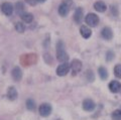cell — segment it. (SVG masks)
<instances>
[{
  "label": "cell",
  "instance_id": "24",
  "mask_svg": "<svg viewBox=\"0 0 121 120\" xmlns=\"http://www.w3.org/2000/svg\"><path fill=\"white\" fill-rule=\"evenodd\" d=\"M88 75H89V77H88L89 81H94V74L91 71H88Z\"/></svg>",
  "mask_w": 121,
  "mask_h": 120
},
{
  "label": "cell",
  "instance_id": "18",
  "mask_svg": "<svg viewBox=\"0 0 121 120\" xmlns=\"http://www.w3.org/2000/svg\"><path fill=\"white\" fill-rule=\"evenodd\" d=\"M15 29H16V31L22 33L25 30V26L22 22H16V23H15Z\"/></svg>",
  "mask_w": 121,
  "mask_h": 120
},
{
  "label": "cell",
  "instance_id": "9",
  "mask_svg": "<svg viewBox=\"0 0 121 120\" xmlns=\"http://www.w3.org/2000/svg\"><path fill=\"white\" fill-rule=\"evenodd\" d=\"M101 36L106 40H110L113 37V31L110 27H104L101 31Z\"/></svg>",
  "mask_w": 121,
  "mask_h": 120
},
{
  "label": "cell",
  "instance_id": "22",
  "mask_svg": "<svg viewBox=\"0 0 121 120\" xmlns=\"http://www.w3.org/2000/svg\"><path fill=\"white\" fill-rule=\"evenodd\" d=\"M112 120H121V110H115L112 113Z\"/></svg>",
  "mask_w": 121,
  "mask_h": 120
},
{
  "label": "cell",
  "instance_id": "6",
  "mask_svg": "<svg viewBox=\"0 0 121 120\" xmlns=\"http://www.w3.org/2000/svg\"><path fill=\"white\" fill-rule=\"evenodd\" d=\"M83 19H84V10H83L82 7H79V8L76 9L74 13V20L77 23H81Z\"/></svg>",
  "mask_w": 121,
  "mask_h": 120
},
{
  "label": "cell",
  "instance_id": "29",
  "mask_svg": "<svg viewBox=\"0 0 121 120\" xmlns=\"http://www.w3.org/2000/svg\"><path fill=\"white\" fill-rule=\"evenodd\" d=\"M59 120H60V119H59Z\"/></svg>",
  "mask_w": 121,
  "mask_h": 120
},
{
  "label": "cell",
  "instance_id": "12",
  "mask_svg": "<svg viewBox=\"0 0 121 120\" xmlns=\"http://www.w3.org/2000/svg\"><path fill=\"white\" fill-rule=\"evenodd\" d=\"M80 32H81V35L84 37V39H89L92 34V31L91 29L88 27L87 25H82L80 27Z\"/></svg>",
  "mask_w": 121,
  "mask_h": 120
},
{
  "label": "cell",
  "instance_id": "2",
  "mask_svg": "<svg viewBox=\"0 0 121 120\" xmlns=\"http://www.w3.org/2000/svg\"><path fill=\"white\" fill-rule=\"evenodd\" d=\"M85 20H86V23L89 26H92V27H96L98 23H99V17H98V15L95 13L87 14L85 17Z\"/></svg>",
  "mask_w": 121,
  "mask_h": 120
},
{
  "label": "cell",
  "instance_id": "20",
  "mask_svg": "<svg viewBox=\"0 0 121 120\" xmlns=\"http://www.w3.org/2000/svg\"><path fill=\"white\" fill-rule=\"evenodd\" d=\"M26 107L28 110H35V102L32 99H28L26 101Z\"/></svg>",
  "mask_w": 121,
  "mask_h": 120
},
{
  "label": "cell",
  "instance_id": "4",
  "mask_svg": "<svg viewBox=\"0 0 121 120\" xmlns=\"http://www.w3.org/2000/svg\"><path fill=\"white\" fill-rule=\"evenodd\" d=\"M39 112L43 117H48L52 113V106L48 103H43L39 108Z\"/></svg>",
  "mask_w": 121,
  "mask_h": 120
},
{
  "label": "cell",
  "instance_id": "14",
  "mask_svg": "<svg viewBox=\"0 0 121 120\" xmlns=\"http://www.w3.org/2000/svg\"><path fill=\"white\" fill-rule=\"evenodd\" d=\"M7 97H8V99L13 101L17 98V91L16 89L14 87H9L8 90H7Z\"/></svg>",
  "mask_w": 121,
  "mask_h": 120
},
{
  "label": "cell",
  "instance_id": "28",
  "mask_svg": "<svg viewBox=\"0 0 121 120\" xmlns=\"http://www.w3.org/2000/svg\"><path fill=\"white\" fill-rule=\"evenodd\" d=\"M45 1H47V0H37V2H40V3H43Z\"/></svg>",
  "mask_w": 121,
  "mask_h": 120
},
{
  "label": "cell",
  "instance_id": "5",
  "mask_svg": "<svg viewBox=\"0 0 121 120\" xmlns=\"http://www.w3.org/2000/svg\"><path fill=\"white\" fill-rule=\"evenodd\" d=\"M13 9L14 7L10 2H4L1 4V10L6 16H10L13 12Z\"/></svg>",
  "mask_w": 121,
  "mask_h": 120
},
{
  "label": "cell",
  "instance_id": "17",
  "mask_svg": "<svg viewBox=\"0 0 121 120\" xmlns=\"http://www.w3.org/2000/svg\"><path fill=\"white\" fill-rule=\"evenodd\" d=\"M98 73H99V76L102 80H106L108 78V72H107V69L104 68V67H100L98 69Z\"/></svg>",
  "mask_w": 121,
  "mask_h": 120
},
{
  "label": "cell",
  "instance_id": "13",
  "mask_svg": "<svg viewBox=\"0 0 121 120\" xmlns=\"http://www.w3.org/2000/svg\"><path fill=\"white\" fill-rule=\"evenodd\" d=\"M69 11H70V6L69 5H67L65 4V3H60V6H59V13H60V15H62V16H67V14L69 13Z\"/></svg>",
  "mask_w": 121,
  "mask_h": 120
},
{
  "label": "cell",
  "instance_id": "1",
  "mask_svg": "<svg viewBox=\"0 0 121 120\" xmlns=\"http://www.w3.org/2000/svg\"><path fill=\"white\" fill-rule=\"evenodd\" d=\"M56 58L60 63H67L69 61V56L65 50V44L60 40H59L56 43Z\"/></svg>",
  "mask_w": 121,
  "mask_h": 120
},
{
  "label": "cell",
  "instance_id": "15",
  "mask_svg": "<svg viewBox=\"0 0 121 120\" xmlns=\"http://www.w3.org/2000/svg\"><path fill=\"white\" fill-rule=\"evenodd\" d=\"M94 8H95V10L98 11V12H104V11H106V9H107V6H106V4L103 1H97V2H95V4H94Z\"/></svg>",
  "mask_w": 121,
  "mask_h": 120
},
{
  "label": "cell",
  "instance_id": "23",
  "mask_svg": "<svg viewBox=\"0 0 121 120\" xmlns=\"http://www.w3.org/2000/svg\"><path fill=\"white\" fill-rule=\"evenodd\" d=\"M114 52H113L112 51H108L107 52H106V61L107 62H111L113 59H114Z\"/></svg>",
  "mask_w": 121,
  "mask_h": 120
},
{
  "label": "cell",
  "instance_id": "10",
  "mask_svg": "<svg viewBox=\"0 0 121 120\" xmlns=\"http://www.w3.org/2000/svg\"><path fill=\"white\" fill-rule=\"evenodd\" d=\"M109 90L112 93H118L121 91V83L118 81H112L109 84Z\"/></svg>",
  "mask_w": 121,
  "mask_h": 120
},
{
  "label": "cell",
  "instance_id": "7",
  "mask_svg": "<svg viewBox=\"0 0 121 120\" xmlns=\"http://www.w3.org/2000/svg\"><path fill=\"white\" fill-rule=\"evenodd\" d=\"M71 69L72 71H73V74L76 75V74H78L79 72L81 71L82 69V63L80 60H73V62H72L71 64Z\"/></svg>",
  "mask_w": 121,
  "mask_h": 120
},
{
  "label": "cell",
  "instance_id": "21",
  "mask_svg": "<svg viewBox=\"0 0 121 120\" xmlns=\"http://www.w3.org/2000/svg\"><path fill=\"white\" fill-rule=\"evenodd\" d=\"M114 75L118 79H121V65H116L114 67Z\"/></svg>",
  "mask_w": 121,
  "mask_h": 120
},
{
  "label": "cell",
  "instance_id": "25",
  "mask_svg": "<svg viewBox=\"0 0 121 120\" xmlns=\"http://www.w3.org/2000/svg\"><path fill=\"white\" fill-rule=\"evenodd\" d=\"M112 11H113V14H114L115 16L118 15V10L116 9V7H115V6H112Z\"/></svg>",
  "mask_w": 121,
  "mask_h": 120
},
{
  "label": "cell",
  "instance_id": "26",
  "mask_svg": "<svg viewBox=\"0 0 121 120\" xmlns=\"http://www.w3.org/2000/svg\"><path fill=\"white\" fill-rule=\"evenodd\" d=\"M63 3H65V4L71 6L72 3H73V1H72V0H63Z\"/></svg>",
  "mask_w": 121,
  "mask_h": 120
},
{
  "label": "cell",
  "instance_id": "8",
  "mask_svg": "<svg viewBox=\"0 0 121 120\" xmlns=\"http://www.w3.org/2000/svg\"><path fill=\"white\" fill-rule=\"evenodd\" d=\"M83 109L86 111H89V112L93 111L95 109V103H94V101L91 99L84 100V102H83Z\"/></svg>",
  "mask_w": 121,
  "mask_h": 120
},
{
  "label": "cell",
  "instance_id": "16",
  "mask_svg": "<svg viewBox=\"0 0 121 120\" xmlns=\"http://www.w3.org/2000/svg\"><path fill=\"white\" fill-rule=\"evenodd\" d=\"M20 17H21V19L23 20L24 22H26V23H30L32 20H33V15L31 13H29V12H23V13H21L20 14Z\"/></svg>",
  "mask_w": 121,
  "mask_h": 120
},
{
  "label": "cell",
  "instance_id": "11",
  "mask_svg": "<svg viewBox=\"0 0 121 120\" xmlns=\"http://www.w3.org/2000/svg\"><path fill=\"white\" fill-rule=\"evenodd\" d=\"M11 75H12V78L14 79V81H19L21 80L22 78V71L19 67H15V68L12 70V72H11Z\"/></svg>",
  "mask_w": 121,
  "mask_h": 120
},
{
  "label": "cell",
  "instance_id": "19",
  "mask_svg": "<svg viewBox=\"0 0 121 120\" xmlns=\"http://www.w3.org/2000/svg\"><path fill=\"white\" fill-rule=\"evenodd\" d=\"M15 9H16V13L17 14H21L23 13V9H24V5L22 2H17L15 5Z\"/></svg>",
  "mask_w": 121,
  "mask_h": 120
},
{
  "label": "cell",
  "instance_id": "3",
  "mask_svg": "<svg viewBox=\"0 0 121 120\" xmlns=\"http://www.w3.org/2000/svg\"><path fill=\"white\" fill-rule=\"evenodd\" d=\"M71 69V65H69L68 63H63L58 67L56 69V75L60 77H64L69 73V71Z\"/></svg>",
  "mask_w": 121,
  "mask_h": 120
},
{
  "label": "cell",
  "instance_id": "27",
  "mask_svg": "<svg viewBox=\"0 0 121 120\" xmlns=\"http://www.w3.org/2000/svg\"><path fill=\"white\" fill-rule=\"evenodd\" d=\"M37 2V0H27V3L30 5H35Z\"/></svg>",
  "mask_w": 121,
  "mask_h": 120
}]
</instances>
